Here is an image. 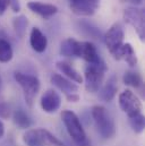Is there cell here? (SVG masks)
I'll return each mask as SVG.
<instances>
[{"instance_id":"1","label":"cell","mask_w":145,"mask_h":146,"mask_svg":"<svg viewBox=\"0 0 145 146\" xmlns=\"http://www.w3.org/2000/svg\"><path fill=\"white\" fill-rule=\"evenodd\" d=\"M63 122L66 127L68 135L72 137L74 143L77 146H90L86 133L82 126V122L77 114L71 110H65L61 113Z\"/></svg>"},{"instance_id":"2","label":"cell","mask_w":145,"mask_h":146,"mask_svg":"<svg viewBox=\"0 0 145 146\" xmlns=\"http://www.w3.org/2000/svg\"><path fill=\"white\" fill-rule=\"evenodd\" d=\"M91 113L99 134L104 139L112 138L116 134V125L108 110L102 106H94Z\"/></svg>"},{"instance_id":"3","label":"cell","mask_w":145,"mask_h":146,"mask_svg":"<svg viewBox=\"0 0 145 146\" xmlns=\"http://www.w3.org/2000/svg\"><path fill=\"white\" fill-rule=\"evenodd\" d=\"M106 62L101 64H88L84 70V84L85 90L88 93H96L102 86L104 74L107 72Z\"/></svg>"},{"instance_id":"4","label":"cell","mask_w":145,"mask_h":146,"mask_svg":"<svg viewBox=\"0 0 145 146\" xmlns=\"http://www.w3.org/2000/svg\"><path fill=\"white\" fill-rule=\"evenodd\" d=\"M15 80L18 83V85L22 87L24 93V99L29 107L33 106L34 99L40 91V80L34 75L24 74L21 72H16L14 74Z\"/></svg>"},{"instance_id":"5","label":"cell","mask_w":145,"mask_h":146,"mask_svg":"<svg viewBox=\"0 0 145 146\" xmlns=\"http://www.w3.org/2000/svg\"><path fill=\"white\" fill-rule=\"evenodd\" d=\"M124 37L125 32L120 23H114L104 35V43L116 60H119V52L124 44Z\"/></svg>"},{"instance_id":"6","label":"cell","mask_w":145,"mask_h":146,"mask_svg":"<svg viewBox=\"0 0 145 146\" xmlns=\"http://www.w3.org/2000/svg\"><path fill=\"white\" fill-rule=\"evenodd\" d=\"M119 107L128 118H134L138 114H142L143 106L138 96L130 90H125L119 94Z\"/></svg>"},{"instance_id":"7","label":"cell","mask_w":145,"mask_h":146,"mask_svg":"<svg viewBox=\"0 0 145 146\" xmlns=\"http://www.w3.org/2000/svg\"><path fill=\"white\" fill-rule=\"evenodd\" d=\"M124 19L125 22L130 25L137 33L141 41H144L145 38V19L143 9L129 7L126 8L124 11Z\"/></svg>"},{"instance_id":"8","label":"cell","mask_w":145,"mask_h":146,"mask_svg":"<svg viewBox=\"0 0 145 146\" xmlns=\"http://www.w3.org/2000/svg\"><path fill=\"white\" fill-rule=\"evenodd\" d=\"M99 5L100 0H69V7L77 16H92Z\"/></svg>"},{"instance_id":"9","label":"cell","mask_w":145,"mask_h":146,"mask_svg":"<svg viewBox=\"0 0 145 146\" xmlns=\"http://www.w3.org/2000/svg\"><path fill=\"white\" fill-rule=\"evenodd\" d=\"M41 108L47 113H53L61 106V98L55 90H48L41 98Z\"/></svg>"},{"instance_id":"10","label":"cell","mask_w":145,"mask_h":146,"mask_svg":"<svg viewBox=\"0 0 145 146\" xmlns=\"http://www.w3.org/2000/svg\"><path fill=\"white\" fill-rule=\"evenodd\" d=\"M50 79H51V83L58 90H60L61 92L65 93L66 98L74 95V94H77V92H78V86L75 83H72L71 79L66 78L65 76H63L60 74H52Z\"/></svg>"},{"instance_id":"11","label":"cell","mask_w":145,"mask_h":146,"mask_svg":"<svg viewBox=\"0 0 145 146\" xmlns=\"http://www.w3.org/2000/svg\"><path fill=\"white\" fill-rule=\"evenodd\" d=\"M60 53L68 58H80L82 57V42L75 38H66L60 46Z\"/></svg>"},{"instance_id":"12","label":"cell","mask_w":145,"mask_h":146,"mask_svg":"<svg viewBox=\"0 0 145 146\" xmlns=\"http://www.w3.org/2000/svg\"><path fill=\"white\" fill-rule=\"evenodd\" d=\"M27 7L31 11L37 14L43 18H50L58 13V7L51 3H43L39 1H30Z\"/></svg>"},{"instance_id":"13","label":"cell","mask_w":145,"mask_h":146,"mask_svg":"<svg viewBox=\"0 0 145 146\" xmlns=\"http://www.w3.org/2000/svg\"><path fill=\"white\" fill-rule=\"evenodd\" d=\"M87 64H101L103 59L100 57L96 46L92 42H82V57Z\"/></svg>"},{"instance_id":"14","label":"cell","mask_w":145,"mask_h":146,"mask_svg":"<svg viewBox=\"0 0 145 146\" xmlns=\"http://www.w3.org/2000/svg\"><path fill=\"white\" fill-rule=\"evenodd\" d=\"M30 44L35 52L42 53L47 50L48 38L42 33V31L40 29L33 27L31 31V34H30Z\"/></svg>"},{"instance_id":"15","label":"cell","mask_w":145,"mask_h":146,"mask_svg":"<svg viewBox=\"0 0 145 146\" xmlns=\"http://www.w3.org/2000/svg\"><path fill=\"white\" fill-rule=\"evenodd\" d=\"M117 91H118L117 77L111 76L106 82V84L103 86H101V88L99 90V98L104 102H110L116 96Z\"/></svg>"},{"instance_id":"16","label":"cell","mask_w":145,"mask_h":146,"mask_svg":"<svg viewBox=\"0 0 145 146\" xmlns=\"http://www.w3.org/2000/svg\"><path fill=\"white\" fill-rule=\"evenodd\" d=\"M23 141L26 146H45L43 141L42 128L27 129L23 135Z\"/></svg>"},{"instance_id":"17","label":"cell","mask_w":145,"mask_h":146,"mask_svg":"<svg viewBox=\"0 0 145 146\" xmlns=\"http://www.w3.org/2000/svg\"><path fill=\"white\" fill-rule=\"evenodd\" d=\"M57 68L66 76V78L71 79L74 83H76V84L83 83V77L80 76V74L78 73L69 62H67V61H58L57 62Z\"/></svg>"},{"instance_id":"18","label":"cell","mask_w":145,"mask_h":146,"mask_svg":"<svg viewBox=\"0 0 145 146\" xmlns=\"http://www.w3.org/2000/svg\"><path fill=\"white\" fill-rule=\"evenodd\" d=\"M120 59H124L130 67L136 66L137 57H136V53H135L130 43H124L122 44V46L120 49V52H119V60Z\"/></svg>"},{"instance_id":"19","label":"cell","mask_w":145,"mask_h":146,"mask_svg":"<svg viewBox=\"0 0 145 146\" xmlns=\"http://www.w3.org/2000/svg\"><path fill=\"white\" fill-rule=\"evenodd\" d=\"M13 120L15 122V125L17 127H19L21 129H29L32 126V119L30 118V115L22 109L16 110L13 114Z\"/></svg>"},{"instance_id":"20","label":"cell","mask_w":145,"mask_h":146,"mask_svg":"<svg viewBox=\"0 0 145 146\" xmlns=\"http://www.w3.org/2000/svg\"><path fill=\"white\" fill-rule=\"evenodd\" d=\"M27 25H29V21H27V17L24 16V15L17 16V17H15V18L13 19L14 30H15L16 34L19 37H24L25 33H26Z\"/></svg>"},{"instance_id":"21","label":"cell","mask_w":145,"mask_h":146,"mask_svg":"<svg viewBox=\"0 0 145 146\" xmlns=\"http://www.w3.org/2000/svg\"><path fill=\"white\" fill-rule=\"evenodd\" d=\"M13 56L14 52L10 43L5 38H0V62H9Z\"/></svg>"},{"instance_id":"22","label":"cell","mask_w":145,"mask_h":146,"mask_svg":"<svg viewBox=\"0 0 145 146\" xmlns=\"http://www.w3.org/2000/svg\"><path fill=\"white\" fill-rule=\"evenodd\" d=\"M124 83L128 86H132V87H135V88H138L142 84H143V79H142V76L136 72H130V70H127L126 73L124 74Z\"/></svg>"},{"instance_id":"23","label":"cell","mask_w":145,"mask_h":146,"mask_svg":"<svg viewBox=\"0 0 145 146\" xmlns=\"http://www.w3.org/2000/svg\"><path fill=\"white\" fill-rule=\"evenodd\" d=\"M129 123L133 128V130L137 134L142 133L144 130V127H145V119H144V115L143 113L142 114H138L134 118H130L129 119Z\"/></svg>"},{"instance_id":"24","label":"cell","mask_w":145,"mask_h":146,"mask_svg":"<svg viewBox=\"0 0 145 146\" xmlns=\"http://www.w3.org/2000/svg\"><path fill=\"white\" fill-rule=\"evenodd\" d=\"M9 1V6L11 7L14 13H18L21 10V3L19 0H8Z\"/></svg>"},{"instance_id":"25","label":"cell","mask_w":145,"mask_h":146,"mask_svg":"<svg viewBox=\"0 0 145 146\" xmlns=\"http://www.w3.org/2000/svg\"><path fill=\"white\" fill-rule=\"evenodd\" d=\"M0 115L2 117L9 115V108L5 103H0Z\"/></svg>"},{"instance_id":"26","label":"cell","mask_w":145,"mask_h":146,"mask_svg":"<svg viewBox=\"0 0 145 146\" xmlns=\"http://www.w3.org/2000/svg\"><path fill=\"white\" fill-rule=\"evenodd\" d=\"M9 6V1L8 0H0V15H3L7 7Z\"/></svg>"},{"instance_id":"27","label":"cell","mask_w":145,"mask_h":146,"mask_svg":"<svg viewBox=\"0 0 145 146\" xmlns=\"http://www.w3.org/2000/svg\"><path fill=\"white\" fill-rule=\"evenodd\" d=\"M122 2H127V3H132V5H141L143 2V0H120Z\"/></svg>"},{"instance_id":"28","label":"cell","mask_w":145,"mask_h":146,"mask_svg":"<svg viewBox=\"0 0 145 146\" xmlns=\"http://www.w3.org/2000/svg\"><path fill=\"white\" fill-rule=\"evenodd\" d=\"M3 135H5V126H3L2 121L0 120V138H1Z\"/></svg>"},{"instance_id":"29","label":"cell","mask_w":145,"mask_h":146,"mask_svg":"<svg viewBox=\"0 0 145 146\" xmlns=\"http://www.w3.org/2000/svg\"><path fill=\"white\" fill-rule=\"evenodd\" d=\"M1 84H2V79H1V76H0V90H1Z\"/></svg>"}]
</instances>
